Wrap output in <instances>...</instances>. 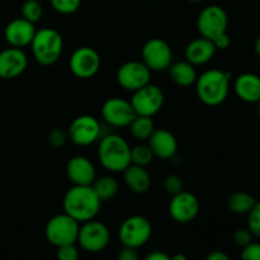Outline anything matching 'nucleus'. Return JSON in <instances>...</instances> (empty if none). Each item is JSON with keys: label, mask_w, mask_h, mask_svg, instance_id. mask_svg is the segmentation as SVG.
Returning <instances> with one entry per match:
<instances>
[{"label": "nucleus", "mask_w": 260, "mask_h": 260, "mask_svg": "<svg viewBox=\"0 0 260 260\" xmlns=\"http://www.w3.org/2000/svg\"><path fill=\"white\" fill-rule=\"evenodd\" d=\"M102 201L91 185H73L63 196V212L79 223L93 220L99 213Z\"/></svg>", "instance_id": "nucleus-1"}, {"label": "nucleus", "mask_w": 260, "mask_h": 260, "mask_svg": "<svg viewBox=\"0 0 260 260\" xmlns=\"http://www.w3.org/2000/svg\"><path fill=\"white\" fill-rule=\"evenodd\" d=\"M233 75L228 71L211 69L201 74L196 80V93L203 104L216 107L226 101L230 91Z\"/></svg>", "instance_id": "nucleus-2"}, {"label": "nucleus", "mask_w": 260, "mask_h": 260, "mask_svg": "<svg viewBox=\"0 0 260 260\" xmlns=\"http://www.w3.org/2000/svg\"><path fill=\"white\" fill-rule=\"evenodd\" d=\"M98 157L104 169L121 173L131 164V147L122 136L109 134L99 142Z\"/></svg>", "instance_id": "nucleus-3"}, {"label": "nucleus", "mask_w": 260, "mask_h": 260, "mask_svg": "<svg viewBox=\"0 0 260 260\" xmlns=\"http://www.w3.org/2000/svg\"><path fill=\"white\" fill-rule=\"evenodd\" d=\"M35 60L43 66L53 65L60 58L63 50V40L53 28H41L30 42Z\"/></svg>", "instance_id": "nucleus-4"}, {"label": "nucleus", "mask_w": 260, "mask_h": 260, "mask_svg": "<svg viewBox=\"0 0 260 260\" xmlns=\"http://www.w3.org/2000/svg\"><path fill=\"white\" fill-rule=\"evenodd\" d=\"M79 229L80 223L63 212L48 220L45 229V235L48 243L58 248V246L78 243Z\"/></svg>", "instance_id": "nucleus-5"}, {"label": "nucleus", "mask_w": 260, "mask_h": 260, "mask_svg": "<svg viewBox=\"0 0 260 260\" xmlns=\"http://www.w3.org/2000/svg\"><path fill=\"white\" fill-rule=\"evenodd\" d=\"M152 226L144 216H131L122 222L118 236L123 246L139 249L150 240Z\"/></svg>", "instance_id": "nucleus-6"}, {"label": "nucleus", "mask_w": 260, "mask_h": 260, "mask_svg": "<svg viewBox=\"0 0 260 260\" xmlns=\"http://www.w3.org/2000/svg\"><path fill=\"white\" fill-rule=\"evenodd\" d=\"M228 13L220 5H208L200 13L197 19V28L201 36L213 41L218 36L228 32Z\"/></svg>", "instance_id": "nucleus-7"}, {"label": "nucleus", "mask_w": 260, "mask_h": 260, "mask_svg": "<svg viewBox=\"0 0 260 260\" xmlns=\"http://www.w3.org/2000/svg\"><path fill=\"white\" fill-rule=\"evenodd\" d=\"M111 241V234L103 222L89 220L83 222L79 229L78 243L88 253H99L104 250Z\"/></svg>", "instance_id": "nucleus-8"}, {"label": "nucleus", "mask_w": 260, "mask_h": 260, "mask_svg": "<svg viewBox=\"0 0 260 260\" xmlns=\"http://www.w3.org/2000/svg\"><path fill=\"white\" fill-rule=\"evenodd\" d=\"M164 91L161 88L154 84H146L142 88L134 91L131 104L137 116L152 117L164 106Z\"/></svg>", "instance_id": "nucleus-9"}, {"label": "nucleus", "mask_w": 260, "mask_h": 260, "mask_svg": "<svg viewBox=\"0 0 260 260\" xmlns=\"http://www.w3.org/2000/svg\"><path fill=\"white\" fill-rule=\"evenodd\" d=\"M69 68L76 78L84 80L90 79L95 76L101 69V56L93 47L81 46L71 53Z\"/></svg>", "instance_id": "nucleus-10"}, {"label": "nucleus", "mask_w": 260, "mask_h": 260, "mask_svg": "<svg viewBox=\"0 0 260 260\" xmlns=\"http://www.w3.org/2000/svg\"><path fill=\"white\" fill-rule=\"evenodd\" d=\"M142 62L151 71H164L173 62L172 47L161 38H151L141 51Z\"/></svg>", "instance_id": "nucleus-11"}, {"label": "nucleus", "mask_w": 260, "mask_h": 260, "mask_svg": "<svg viewBox=\"0 0 260 260\" xmlns=\"http://www.w3.org/2000/svg\"><path fill=\"white\" fill-rule=\"evenodd\" d=\"M101 123L89 114L79 116L69 127V139L78 146H89L101 137Z\"/></svg>", "instance_id": "nucleus-12"}, {"label": "nucleus", "mask_w": 260, "mask_h": 260, "mask_svg": "<svg viewBox=\"0 0 260 260\" xmlns=\"http://www.w3.org/2000/svg\"><path fill=\"white\" fill-rule=\"evenodd\" d=\"M151 70L142 61H128L117 71V81L123 89L135 91L150 83Z\"/></svg>", "instance_id": "nucleus-13"}, {"label": "nucleus", "mask_w": 260, "mask_h": 260, "mask_svg": "<svg viewBox=\"0 0 260 260\" xmlns=\"http://www.w3.org/2000/svg\"><path fill=\"white\" fill-rule=\"evenodd\" d=\"M131 102L122 98H111L102 107V117L113 127H128L136 117Z\"/></svg>", "instance_id": "nucleus-14"}, {"label": "nucleus", "mask_w": 260, "mask_h": 260, "mask_svg": "<svg viewBox=\"0 0 260 260\" xmlns=\"http://www.w3.org/2000/svg\"><path fill=\"white\" fill-rule=\"evenodd\" d=\"M169 213L175 222H192L200 213V201L193 193L182 190L173 196L169 203Z\"/></svg>", "instance_id": "nucleus-15"}, {"label": "nucleus", "mask_w": 260, "mask_h": 260, "mask_svg": "<svg viewBox=\"0 0 260 260\" xmlns=\"http://www.w3.org/2000/svg\"><path fill=\"white\" fill-rule=\"evenodd\" d=\"M28 65V57L22 48L12 47L0 52V78L14 79L22 75Z\"/></svg>", "instance_id": "nucleus-16"}, {"label": "nucleus", "mask_w": 260, "mask_h": 260, "mask_svg": "<svg viewBox=\"0 0 260 260\" xmlns=\"http://www.w3.org/2000/svg\"><path fill=\"white\" fill-rule=\"evenodd\" d=\"M35 23L24 19V18H17L9 22L5 27L4 37L5 41L9 43L12 47L23 48L25 46L30 45L33 37L36 35Z\"/></svg>", "instance_id": "nucleus-17"}, {"label": "nucleus", "mask_w": 260, "mask_h": 260, "mask_svg": "<svg viewBox=\"0 0 260 260\" xmlns=\"http://www.w3.org/2000/svg\"><path fill=\"white\" fill-rule=\"evenodd\" d=\"M66 174L74 185H91L96 178L93 162L83 155H76L69 160Z\"/></svg>", "instance_id": "nucleus-18"}, {"label": "nucleus", "mask_w": 260, "mask_h": 260, "mask_svg": "<svg viewBox=\"0 0 260 260\" xmlns=\"http://www.w3.org/2000/svg\"><path fill=\"white\" fill-rule=\"evenodd\" d=\"M149 146L154 155L160 159H170L178 150V142L174 135L165 128L155 129L149 137Z\"/></svg>", "instance_id": "nucleus-19"}, {"label": "nucleus", "mask_w": 260, "mask_h": 260, "mask_svg": "<svg viewBox=\"0 0 260 260\" xmlns=\"http://www.w3.org/2000/svg\"><path fill=\"white\" fill-rule=\"evenodd\" d=\"M216 48L213 41L201 36L197 40H193L185 48V60L192 65H205L212 60L215 56Z\"/></svg>", "instance_id": "nucleus-20"}, {"label": "nucleus", "mask_w": 260, "mask_h": 260, "mask_svg": "<svg viewBox=\"0 0 260 260\" xmlns=\"http://www.w3.org/2000/svg\"><path fill=\"white\" fill-rule=\"evenodd\" d=\"M122 173L124 184L136 194H144L151 187V175L146 170V167L129 164Z\"/></svg>", "instance_id": "nucleus-21"}, {"label": "nucleus", "mask_w": 260, "mask_h": 260, "mask_svg": "<svg viewBox=\"0 0 260 260\" xmlns=\"http://www.w3.org/2000/svg\"><path fill=\"white\" fill-rule=\"evenodd\" d=\"M235 93L246 103H258L260 101V76L251 73L241 74L234 83Z\"/></svg>", "instance_id": "nucleus-22"}, {"label": "nucleus", "mask_w": 260, "mask_h": 260, "mask_svg": "<svg viewBox=\"0 0 260 260\" xmlns=\"http://www.w3.org/2000/svg\"><path fill=\"white\" fill-rule=\"evenodd\" d=\"M169 76L179 86L193 85L198 78L194 65L188 62L187 60L172 62V65L169 66Z\"/></svg>", "instance_id": "nucleus-23"}, {"label": "nucleus", "mask_w": 260, "mask_h": 260, "mask_svg": "<svg viewBox=\"0 0 260 260\" xmlns=\"http://www.w3.org/2000/svg\"><path fill=\"white\" fill-rule=\"evenodd\" d=\"M255 202L256 200L250 193L235 192L229 197L228 207L235 215H248Z\"/></svg>", "instance_id": "nucleus-24"}, {"label": "nucleus", "mask_w": 260, "mask_h": 260, "mask_svg": "<svg viewBox=\"0 0 260 260\" xmlns=\"http://www.w3.org/2000/svg\"><path fill=\"white\" fill-rule=\"evenodd\" d=\"M91 187H93L94 192L96 193V196H98L102 202L112 200L118 193L119 189L118 182L113 177H109V175L95 178Z\"/></svg>", "instance_id": "nucleus-25"}, {"label": "nucleus", "mask_w": 260, "mask_h": 260, "mask_svg": "<svg viewBox=\"0 0 260 260\" xmlns=\"http://www.w3.org/2000/svg\"><path fill=\"white\" fill-rule=\"evenodd\" d=\"M129 131L131 135L139 141H146L155 131V124L151 117L146 116H136L134 121L129 124Z\"/></svg>", "instance_id": "nucleus-26"}, {"label": "nucleus", "mask_w": 260, "mask_h": 260, "mask_svg": "<svg viewBox=\"0 0 260 260\" xmlns=\"http://www.w3.org/2000/svg\"><path fill=\"white\" fill-rule=\"evenodd\" d=\"M155 155L149 145L140 144L131 149V164L147 167L154 160Z\"/></svg>", "instance_id": "nucleus-27"}, {"label": "nucleus", "mask_w": 260, "mask_h": 260, "mask_svg": "<svg viewBox=\"0 0 260 260\" xmlns=\"http://www.w3.org/2000/svg\"><path fill=\"white\" fill-rule=\"evenodd\" d=\"M20 10H22V17L32 23H37L43 14L42 4L38 0H25Z\"/></svg>", "instance_id": "nucleus-28"}, {"label": "nucleus", "mask_w": 260, "mask_h": 260, "mask_svg": "<svg viewBox=\"0 0 260 260\" xmlns=\"http://www.w3.org/2000/svg\"><path fill=\"white\" fill-rule=\"evenodd\" d=\"M50 3L53 9L61 14H73L81 5V0H50Z\"/></svg>", "instance_id": "nucleus-29"}, {"label": "nucleus", "mask_w": 260, "mask_h": 260, "mask_svg": "<svg viewBox=\"0 0 260 260\" xmlns=\"http://www.w3.org/2000/svg\"><path fill=\"white\" fill-rule=\"evenodd\" d=\"M248 229L253 236L260 238V202H255L248 212Z\"/></svg>", "instance_id": "nucleus-30"}, {"label": "nucleus", "mask_w": 260, "mask_h": 260, "mask_svg": "<svg viewBox=\"0 0 260 260\" xmlns=\"http://www.w3.org/2000/svg\"><path fill=\"white\" fill-rule=\"evenodd\" d=\"M164 189L168 194H178L182 190H184V183L179 175L170 174L164 179Z\"/></svg>", "instance_id": "nucleus-31"}, {"label": "nucleus", "mask_w": 260, "mask_h": 260, "mask_svg": "<svg viewBox=\"0 0 260 260\" xmlns=\"http://www.w3.org/2000/svg\"><path fill=\"white\" fill-rule=\"evenodd\" d=\"M69 139V134L62 128H53L52 131L48 134V142L52 147L60 149L66 144Z\"/></svg>", "instance_id": "nucleus-32"}, {"label": "nucleus", "mask_w": 260, "mask_h": 260, "mask_svg": "<svg viewBox=\"0 0 260 260\" xmlns=\"http://www.w3.org/2000/svg\"><path fill=\"white\" fill-rule=\"evenodd\" d=\"M57 258L60 260H76L79 258V249L76 244L58 246Z\"/></svg>", "instance_id": "nucleus-33"}, {"label": "nucleus", "mask_w": 260, "mask_h": 260, "mask_svg": "<svg viewBox=\"0 0 260 260\" xmlns=\"http://www.w3.org/2000/svg\"><path fill=\"white\" fill-rule=\"evenodd\" d=\"M253 241V234L249 229H239L234 234V243L240 248H244Z\"/></svg>", "instance_id": "nucleus-34"}, {"label": "nucleus", "mask_w": 260, "mask_h": 260, "mask_svg": "<svg viewBox=\"0 0 260 260\" xmlns=\"http://www.w3.org/2000/svg\"><path fill=\"white\" fill-rule=\"evenodd\" d=\"M241 258L244 260H260V244L251 241L250 244L244 246Z\"/></svg>", "instance_id": "nucleus-35"}, {"label": "nucleus", "mask_w": 260, "mask_h": 260, "mask_svg": "<svg viewBox=\"0 0 260 260\" xmlns=\"http://www.w3.org/2000/svg\"><path fill=\"white\" fill-rule=\"evenodd\" d=\"M117 258L119 260H137L139 259V254H137V249L129 248V246H123L121 251L118 253Z\"/></svg>", "instance_id": "nucleus-36"}, {"label": "nucleus", "mask_w": 260, "mask_h": 260, "mask_svg": "<svg viewBox=\"0 0 260 260\" xmlns=\"http://www.w3.org/2000/svg\"><path fill=\"white\" fill-rule=\"evenodd\" d=\"M213 43H215V46L217 50H226V48L230 46L231 38H230V36L228 35V32H226V33H223V35L218 36L216 40H213Z\"/></svg>", "instance_id": "nucleus-37"}, {"label": "nucleus", "mask_w": 260, "mask_h": 260, "mask_svg": "<svg viewBox=\"0 0 260 260\" xmlns=\"http://www.w3.org/2000/svg\"><path fill=\"white\" fill-rule=\"evenodd\" d=\"M169 259H170L169 255H167V254L159 250L152 251V253L147 254L146 256V260H169Z\"/></svg>", "instance_id": "nucleus-38"}, {"label": "nucleus", "mask_w": 260, "mask_h": 260, "mask_svg": "<svg viewBox=\"0 0 260 260\" xmlns=\"http://www.w3.org/2000/svg\"><path fill=\"white\" fill-rule=\"evenodd\" d=\"M228 254H225L223 251H220V250H215L212 251V253L208 254L207 256V260H229Z\"/></svg>", "instance_id": "nucleus-39"}, {"label": "nucleus", "mask_w": 260, "mask_h": 260, "mask_svg": "<svg viewBox=\"0 0 260 260\" xmlns=\"http://www.w3.org/2000/svg\"><path fill=\"white\" fill-rule=\"evenodd\" d=\"M254 48H255V52L258 53V56H260V36L258 38H256L255 45H254Z\"/></svg>", "instance_id": "nucleus-40"}, {"label": "nucleus", "mask_w": 260, "mask_h": 260, "mask_svg": "<svg viewBox=\"0 0 260 260\" xmlns=\"http://www.w3.org/2000/svg\"><path fill=\"white\" fill-rule=\"evenodd\" d=\"M173 259H174V260H185L187 258H185L184 255H179V254H178V255H175Z\"/></svg>", "instance_id": "nucleus-41"}, {"label": "nucleus", "mask_w": 260, "mask_h": 260, "mask_svg": "<svg viewBox=\"0 0 260 260\" xmlns=\"http://www.w3.org/2000/svg\"><path fill=\"white\" fill-rule=\"evenodd\" d=\"M256 111H258V116H259V118H260V101L258 102V108H256Z\"/></svg>", "instance_id": "nucleus-42"}, {"label": "nucleus", "mask_w": 260, "mask_h": 260, "mask_svg": "<svg viewBox=\"0 0 260 260\" xmlns=\"http://www.w3.org/2000/svg\"><path fill=\"white\" fill-rule=\"evenodd\" d=\"M188 2H190V3H198V2H202V0H188Z\"/></svg>", "instance_id": "nucleus-43"}]
</instances>
